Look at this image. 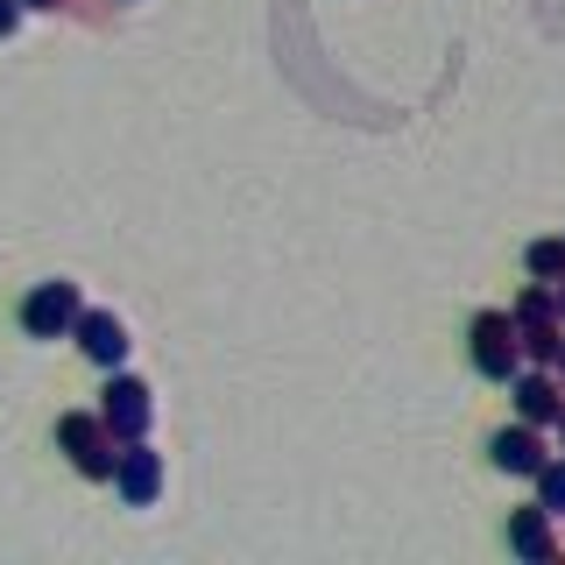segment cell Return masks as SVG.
Listing matches in <instances>:
<instances>
[{"mask_svg":"<svg viewBox=\"0 0 565 565\" xmlns=\"http://www.w3.org/2000/svg\"><path fill=\"white\" fill-rule=\"evenodd\" d=\"M22 8H29V14H57L64 0H22Z\"/></svg>","mask_w":565,"mask_h":565,"instance_id":"15","label":"cell"},{"mask_svg":"<svg viewBox=\"0 0 565 565\" xmlns=\"http://www.w3.org/2000/svg\"><path fill=\"white\" fill-rule=\"evenodd\" d=\"M467 361H473V375H488V382H516L530 367L516 311H473L467 318Z\"/></svg>","mask_w":565,"mask_h":565,"instance_id":"1","label":"cell"},{"mask_svg":"<svg viewBox=\"0 0 565 565\" xmlns=\"http://www.w3.org/2000/svg\"><path fill=\"white\" fill-rule=\"evenodd\" d=\"M552 459H558V452L544 446V424H523V417H516V424H502V431L488 438V467L509 473V481H537Z\"/></svg>","mask_w":565,"mask_h":565,"instance_id":"5","label":"cell"},{"mask_svg":"<svg viewBox=\"0 0 565 565\" xmlns=\"http://www.w3.org/2000/svg\"><path fill=\"white\" fill-rule=\"evenodd\" d=\"M516 326H552V318H565L558 311V282H530V290H516Z\"/></svg>","mask_w":565,"mask_h":565,"instance_id":"11","label":"cell"},{"mask_svg":"<svg viewBox=\"0 0 565 565\" xmlns=\"http://www.w3.org/2000/svg\"><path fill=\"white\" fill-rule=\"evenodd\" d=\"M537 502L552 509V516H565V459H552V467L537 473Z\"/></svg>","mask_w":565,"mask_h":565,"instance_id":"13","label":"cell"},{"mask_svg":"<svg viewBox=\"0 0 565 565\" xmlns=\"http://www.w3.org/2000/svg\"><path fill=\"white\" fill-rule=\"evenodd\" d=\"M565 353V318H552V326H523V361L530 367H558Z\"/></svg>","mask_w":565,"mask_h":565,"instance_id":"12","label":"cell"},{"mask_svg":"<svg viewBox=\"0 0 565 565\" xmlns=\"http://www.w3.org/2000/svg\"><path fill=\"white\" fill-rule=\"evenodd\" d=\"M22 14H29V8H22V0H0V43H8V35H14V29H22Z\"/></svg>","mask_w":565,"mask_h":565,"instance_id":"14","label":"cell"},{"mask_svg":"<svg viewBox=\"0 0 565 565\" xmlns=\"http://www.w3.org/2000/svg\"><path fill=\"white\" fill-rule=\"evenodd\" d=\"M99 417L114 424L120 446H128V438H149L156 431V388L141 382V375H128V367H114L106 388H99Z\"/></svg>","mask_w":565,"mask_h":565,"instance_id":"4","label":"cell"},{"mask_svg":"<svg viewBox=\"0 0 565 565\" xmlns=\"http://www.w3.org/2000/svg\"><path fill=\"white\" fill-rule=\"evenodd\" d=\"M57 452L85 473V481H114V467H120V438H114V424L99 411H64L57 417Z\"/></svg>","mask_w":565,"mask_h":565,"instance_id":"3","label":"cell"},{"mask_svg":"<svg viewBox=\"0 0 565 565\" xmlns=\"http://www.w3.org/2000/svg\"><path fill=\"white\" fill-rule=\"evenodd\" d=\"M71 340H78V353L93 367H106V375H114V367L128 361V347H135L128 326H120V311H93V305H85V318H78V332H71Z\"/></svg>","mask_w":565,"mask_h":565,"instance_id":"8","label":"cell"},{"mask_svg":"<svg viewBox=\"0 0 565 565\" xmlns=\"http://www.w3.org/2000/svg\"><path fill=\"white\" fill-rule=\"evenodd\" d=\"M509 396H516V417L523 424L558 431V417H565V375H558V367H523V375L509 382Z\"/></svg>","mask_w":565,"mask_h":565,"instance_id":"7","label":"cell"},{"mask_svg":"<svg viewBox=\"0 0 565 565\" xmlns=\"http://www.w3.org/2000/svg\"><path fill=\"white\" fill-rule=\"evenodd\" d=\"M509 552L530 558V565H544V558L558 552V537H552V509H544V502H530V509H516V516H509Z\"/></svg>","mask_w":565,"mask_h":565,"instance_id":"9","label":"cell"},{"mask_svg":"<svg viewBox=\"0 0 565 565\" xmlns=\"http://www.w3.org/2000/svg\"><path fill=\"white\" fill-rule=\"evenodd\" d=\"M558 375H565V353H558Z\"/></svg>","mask_w":565,"mask_h":565,"instance_id":"18","label":"cell"},{"mask_svg":"<svg viewBox=\"0 0 565 565\" xmlns=\"http://www.w3.org/2000/svg\"><path fill=\"white\" fill-rule=\"evenodd\" d=\"M558 311H565V282H558Z\"/></svg>","mask_w":565,"mask_h":565,"instance_id":"17","label":"cell"},{"mask_svg":"<svg viewBox=\"0 0 565 565\" xmlns=\"http://www.w3.org/2000/svg\"><path fill=\"white\" fill-rule=\"evenodd\" d=\"M78 318H85V290L78 282H64V276H50V282H35V290L14 305V326H22V340H71L78 332Z\"/></svg>","mask_w":565,"mask_h":565,"instance_id":"2","label":"cell"},{"mask_svg":"<svg viewBox=\"0 0 565 565\" xmlns=\"http://www.w3.org/2000/svg\"><path fill=\"white\" fill-rule=\"evenodd\" d=\"M558 446H565V417H558Z\"/></svg>","mask_w":565,"mask_h":565,"instance_id":"16","label":"cell"},{"mask_svg":"<svg viewBox=\"0 0 565 565\" xmlns=\"http://www.w3.org/2000/svg\"><path fill=\"white\" fill-rule=\"evenodd\" d=\"M163 481H170L163 452H156L149 438H128V446H120V467H114V494H120L128 509H156V494H163Z\"/></svg>","mask_w":565,"mask_h":565,"instance_id":"6","label":"cell"},{"mask_svg":"<svg viewBox=\"0 0 565 565\" xmlns=\"http://www.w3.org/2000/svg\"><path fill=\"white\" fill-rule=\"evenodd\" d=\"M523 269H530V282H565V234L530 241L523 247Z\"/></svg>","mask_w":565,"mask_h":565,"instance_id":"10","label":"cell"}]
</instances>
